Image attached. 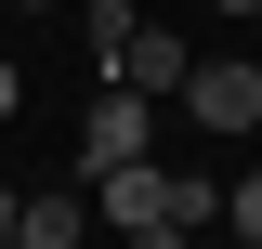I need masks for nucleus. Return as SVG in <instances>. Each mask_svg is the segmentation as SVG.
I'll list each match as a JSON object with an SVG mask.
<instances>
[{"label":"nucleus","instance_id":"423d86ee","mask_svg":"<svg viewBox=\"0 0 262 249\" xmlns=\"http://www.w3.org/2000/svg\"><path fill=\"white\" fill-rule=\"evenodd\" d=\"M223 223H236V236L262 249V171H249V184H223Z\"/></svg>","mask_w":262,"mask_h":249},{"label":"nucleus","instance_id":"f8f14e48","mask_svg":"<svg viewBox=\"0 0 262 249\" xmlns=\"http://www.w3.org/2000/svg\"><path fill=\"white\" fill-rule=\"evenodd\" d=\"M13 13H27V0H13Z\"/></svg>","mask_w":262,"mask_h":249},{"label":"nucleus","instance_id":"1a4fd4ad","mask_svg":"<svg viewBox=\"0 0 262 249\" xmlns=\"http://www.w3.org/2000/svg\"><path fill=\"white\" fill-rule=\"evenodd\" d=\"M13 210H27V197H13V184H0V236H13Z\"/></svg>","mask_w":262,"mask_h":249},{"label":"nucleus","instance_id":"9b49d317","mask_svg":"<svg viewBox=\"0 0 262 249\" xmlns=\"http://www.w3.org/2000/svg\"><path fill=\"white\" fill-rule=\"evenodd\" d=\"M0 27H13V0H0Z\"/></svg>","mask_w":262,"mask_h":249},{"label":"nucleus","instance_id":"f03ea898","mask_svg":"<svg viewBox=\"0 0 262 249\" xmlns=\"http://www.w3.org/2000/svg\"><path fill=\"white\" fill-rule=\"evenodd\" d=\"M184 118L196 131H262V53H196L184 66Z\"/></svg>","mask_w":262,"mask_h":249},{"label":"nucleus","instance_id":"20e7f679","mask_svg":"<svg viewBox=\"0 0 262 249\" xmlns=\"http://www.w3.org/2000/svg\"><path fill=\"white\" fill-rule=\"evenodd\" d=\"M105 66H118L131 92H158V105H170V92H184V66H196V53H184V27H144V13H131V39H118Z\"/></svg>","mask_w":262,"mask_h":249},{"label":"nucleus","instance_id":"f257e3e1","mask_svg":"<svg viewBox=\"0 0 262 249\" xmlns=\"http://www.w3.org/2000/svg\"><path fill=\"white\" fill-rule=\"evenodd\" d=\"M92 210L118 223V236L170 249V236H196V223H223V184H196V171H158V157H118V171H92Z\"/></svg>","mask_w":262,"mask_h":249},{"label":"nucleus","instance_id":"6e6552de","mask_svg":"<svg viewBox=\"0 0 262 249\" xmlns=\"http://www.w3.org/2000/svg\"><path fill=\"white\" fill-rule=\"evenodd\" d=\"M210 13H236V27H249V13H262V0H210Z\"/></svg>","mask_w":262,"mask_h":249},{"label":"nucleus","instance_id":"0eeeda50","mask_svg":"<svg viewBox=\"0 0 262 249\" xmlns=\"http://www.w3.org/2000/svg\"><path fill=\"white\" fill-rule=\"evenodd\" d=\"M13 105H27V79H13V53H0V118H13Z\"/></svg>","mask_w":262,"mask_h":249},{"label":"nucleus","instance_id":"9d476101","mask_svg":"<svg viewBox=\"0 0 262 249\" xmlns=\"http://www.w3.org/2000/svg\"><path fill=\"white\" fill-rule=\"evenodd\" d=\"M249 53H262V13H249Z\"/></svg>","mask_w":262,"mask_h":249},{"label":"nucleus","instance_id":"7ed1b4c3","mask_svg":"<svg viewBox=\"0 0 262 249\" xmlns=\"http://www.w3.org/2000/svg\"><path fill=\"white\" fill-rule=\"evenodd\" d=\"M118 157H158V92H131V79L79 118V184H92V171H118Z\"/></svg>","mask_w":262,"mask_h":249},{"label":"nucleus","instance_id":"39448f33","mask_svg":"<svg viewBox=\"0 0 262 249\" xmlns=\"http://www.w3.org/2000/svg\"><path fill=\"white\" fill-rule=\"evenodd\" d=\"M79 223H92L79 184H66V197H27V210H13V249H79Z\"/></svg>","mask_w":262,"mask_h":249}]
</instances>
